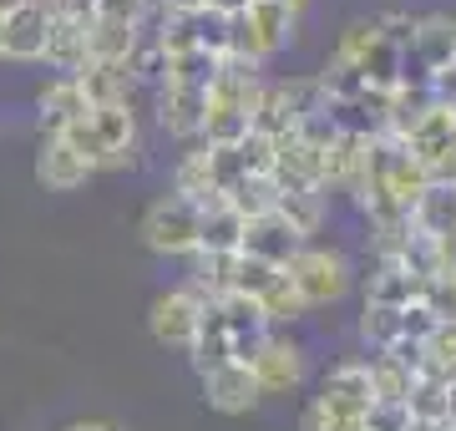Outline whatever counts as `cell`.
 Instances as JSON below:
<instances>
[{
    "mask_svg": "<svg viewBox=\"0 0 456 431\" xmlns=\"http://www.w3.org/2000/svg\"><path fill=\"white\" fill-rule=\"evenodd\" d=\"M254 71L259 67L224 61L218 82L208 86V117H203V133H198V137H208V148H228V142L248 137L254 107H259V92H264V82L254 77Z\"/></svg>",
    "mask_w": 456,
    "mask_h": 431,
    "instance_id": "cell-1",
    "label": "cell"
},
{
    "mask_svg": "<svg viewBox=\"0 0 456 431\" xmlns=\"http://www.w3.org/2000/svg\"><path fill=\"white\" fill-rule=\"evenodd\" d=\"M61 142L77 152L92 173H97V167H122L132 158V148H137V117H132L127 102H122V107H92L77 127H66Z\"/></svg>",
    "mask_w": 456,
    "mask_h": 431,
    "instance_id": "cell-2",
    "label": "cell"
},
{
    "mask_svg": "<svg viewBox=\"0 0 456 431\" xmlns=\"http://www.w3.org/2000/svg\"><path fill=\"white\" fill-rule=\"evenodd\" d=\"M294 26H299V11L279 5V0H248L244 16L228 20V61L259 67V61H269L274 51L289 46Z\"/></svg>",
    "mask_w": 456,
    "mask_h": 431,
    "instance_id": "cell-3",
    "label": "cell"
},
{
    "mask_svg": "<svg viewBox=\"0 0 456 431\" xmlns=\"http://www.w3.org/2000/svg\"><path fill=\"white\" fill-rule=\"evenodd\" d=\"M456 56V20L452 16H421L411 41L401 46L395 92H431V77L452 67Z\"/></svg>",
    "mask_w": 456,
    "mask_h": 431,
    "instance_id": "cell-4",
    "label": "cell"
},
{
    "mask_svg": "<svg viewBox=\"0 0 456 431\" xmlns=\"http://www.w3.org/2000/svg\"><path fill=\"white\" fill-rule=\"evenodd\" d=\"M335 56L340 61H350V67L365 77V86H375V92H395V71H401V46H395L391 36L380 31L375 20H355L350 31L340 36V46H335Z\"/></svg>",
    "mask_w": 456,
    "mask_h": 431,
    "instance_id": "cell-5",
    "label": "cell"
},
{
    "mask_svg": "<svg viewBox=\"0 0 456 431\" xmlns=\"http://www.w3.org/2000/svg\"><path fill=\"white\" fill-rule=\"evenodd\" d=\"M284 274H289L294 295L305 299V310H320V305H330V299H340L345 289H350V264H345V254H335V249H310V244H305V249L284 264Z\"/></svg>",
    "mask_w": 456,
    "mask_h": 431,
    "instance_id": "cell-6",
    "label": "cell"
},
{
    "mask_svg": "<svg viewBox=\"0 0 456 431\" xmlns=\"http://www.w3.org/2000/svg\"><path fill=\"white\" fill-rule=\"evenodd\" d=\"M401 148L416 158V167H421L431 183L456 178V117H452V107H431V112L401 137Z\"/></svg>",
    "mask_w": 456,
    "mask_h": 431,
    "instance_id": "cell-7",
    "label": "cell"
},
{
    "mask_svg": "<svg viewBox=\"0 0 456 431\" xmlns=\"http://www.w3.org/2000/svg\"><path fill=\"white\" fill-rule=\"evenodd\" d=\"M198 218H203V208L188 199H158L152 208H147L142 218V239L147 249L158 254H198Z\"/></svg>",
    "mask_w": 456,
    "mask_h": 431,
    "instance_id": "cell-8",
    "label": "cell"
},
{
    "mask_svg": "<svg viewBox=\"0 0 456 431\" xmlns=\"http://www.w3.org/2000/svg\"><path fill=\"white\" fill-rule=\"evenodd\" d=\"M269 178L279 183V193H325V152L299 142L294 133L274 137V163H269Z\"/></svg>",
    "mask_w": 456,
    "mask_h": 431,
    "instance_id": "cell-9",
    "label": "cell"
},
{
    "mask_svg": "<svg viewBox=\"0 0 456 431\" xmlns=\"http://www.w3.org/2000/svg\"><path fill=\"white\" fill-rule=\"evenodd\" d=\"M167 56L178 51H208L218 61H228V20L213 11H193V16H167V26L158 31Z\"/></svg>",
    "mask_w": 456,
    "mask_h": 431,
    "instance_id": "cell-10",
    "label": "cell"
},
{
    "mask_svg": "<svg viewBox=\"0 0 456 431\" xmlns=\"http://www.w3.org/2000/svg\"><path fill=\"white\" fill-rule=\"evenodd\" d=\"M198 315H203V295L198 289H167V295L152 299V310H147V325H152V340H163V346H193L198 335Z\"/></svg>",
    "mask_w": 456,
    "mask_h": 431,
    "instance_id": "cell-11",
    "label": "cell"
},
{
    "mask_svg": "<svg viewBox=\"0 0 456 431\" xmlns=\"http://www.w3.org/2000/svg\"><path fill=\"white\" fill-rule=\"evenodd\" d=\"M305 244H310V239H305V233H294L279 214H264V218H248V224H244V244H239V254L284 269L294 254L305 249Z\"/></svg>",
    "mask_w": 456,
    "mask_h": 431,
    "instance_id": "cell-12",
    "label": "cell"
},
{
    "mask_svg": "<svg viewBox=\"0 0 456 431\" xmlns=\"http://www.w3.org/2000/svg\"><path fill=\"white\" fill-rule=\"evenodd\" d=\"M46 36H51V5L26 0L20 11L5 16V56L11 61H46Z\"/></svg>",
    "mask_w": 456,
    "mask_h": 431,
    "instance_id": "cell-13",
    "label": "cell"
},
{
    "mask_svg": "<svg viewBox=\"0 0 456 431\" xmlns=\"http://www.w3.org/2000/svg\"><path fill=\"white\" fill-rule=\"evenodd\" d=\"M203 396H208V406L213 411H224V416H244V411H254L259 406V381H254V370L248 365H239V361H228V365H218V370H208L203 376Z\"/></svg>",
    "mask_w": 456,
    "mask_h": 431,
    "instance_id": "cell-14",
    "label": "cell"
},
{
    "mask_svg": "<svg viewBox=\"0 0 456 431\" xmlns=\"http://www.w3.org/2000/svg\"><path fill=\"white\" fill-rule=\"evenodd\" d=\"M254 370V381H259V396H284V391H294L299 386V376H305V361H299V346L294 340H279V335H269L259 350V361L248 365Z\"/></svg>",
    "mask_w": 456,
    "mask_h": 431,
    "instance_id": "cell-15",
    "label": "cell"
},
{
    "mask_svg": "<svg viewBox=\"0 0 456 431\" xmlns=\"http://www.w3.org/2000/svg\"><path fill=\"white\" fill-rule=\"evenodd\" d=\"M86 112H92V107H86L77 77H56V82H46L41 97H36V117H41V133L46 137H61L66 127H77Z\"/></svg>",
    "mask_w": 456,
    "mask_h": 431,
    "instance_id": "cell-16",
    "label": "cell"
},
{
    "mask_svg": "<svg viewBox=\"0 0 456 431\" xmlns=\"http://www.w3.org/2000/svg\"><path fill=\"white\" fill-rule=\"evenodd\" d=\"M411 229L431 233V239H456V178L426 183L421 199L411 203Z\"/></svg>",
    "mask_w": 456,
    "mask_h": 431,
    "instance_id": "cell-17",
    "label": "cell"
},
{
    "mask_svg": "<svg viewBox=\"0 0 456 431\" xmlns=\"http://www.w3.org/2000/svg\"><path fill=\"white\" fill-rule=\"evenodd\" d=\"M320 401H325L330 411H340L345 421H355L365 416V406H370V376H365V365H335L325 376V386H320Z\"/></svg>",
    "mask_w": 456,
    "mask_h": 431,
    "instance_id": "cell-18",
    "label": "cell"
},
{
    "mask_svg": "<svg viewBox=\"0 0 456 431\" xmlns=\"http://www.w3.org/2000/svg\"><path fill=\"white\" fill-rule=\"evenodd\" d=\"M158 117L173 137H198L203 133V117H208V92L198 86H158Z\"/></svg>",
    "mask_w": 456,
    "mask_h": 431,
    "instance_id": "cell-19",
    "label": "cell"
},
{
    "mask_svg": "<svg viewBox=\"0 0 456 431\" xmlns=\"http://www.w3.org/2000/svg\"><path fill=\"white\" fill-rule=\"evenodd\" d=\"M77 86H82L86 107H122L132 97V71L127 61H86L77 71Z\"/></svg>",
    "mask_w": 456,
    "mask_h": 431,
    "instance_id": "cell-20",
    "label": "cell"
},
{
    "mask_svg": "<svg viewBox=\"0 0 456 431\" xmlns=\"http://www.w3.org/2000/svg\"><path fill=\"white\" fill-rule=\"evenodd\" d=\"M36 178L46 183L51 193H71V188H82V183L92 178V167L66 148L61 137H46L41 152H36Z\"/></svg>",
    "mask_w": 456,
    "mask_h": 431,
    "instance_id": "cell-21",
    "label": "cell"
},
{
    "mask_svg": "<svg viewBox=\"0 0 456 431\" xmlns=\"http://www.w3.org/2000/svg\"><path fill=\"white\" fill-rule=\"evenodd\" d=\"M421 289H426V280H416L411 269H401L395 259H386V264L370 274V284H365V305L406 310V305H421Z\"/></svg>",
    "mask_w": 456,
    "mask_h": 431,
    "instance_id": "cell-22",
    "label": "cell"
},
{
    "mask_svg": "<svg viewBox=\"0 0 456 431\" xmlns=\"http://www.w3.org/2000/svg\"><path fill=\"white\" fill-rule=\"evenodd\" d=\"M244 244V218L233 214L224 199L203 203V218H198V254H239Z\"/></svg>",
    "mask_w": 456,
    "mask_h": 431,
    "instance_id": "cell-23",
    "label": "cell"
},
{
    "mask_svg": "<svg viewBox=\"0 0 456 431\" xmlns=\"http://www.w3.org/2000/svg\"><path fill=\"white\" fill-rule=\"evenodd\" d=\"M46 61L61 77H77L86 67V26L82 20H66V16H51V36H46Z\"/></svg>",
    "mask_w": 456,
    "mask_h": 431,
    "instance_id": "cell-24",
    "label": "cell"
},
{
    "mask_svg": "<svg viewBox=\"0 0 456 431\" xmlns=\"http://www.w3.org/2000/svg\"><path fill=\"white\" fill-rule=\"evenodd\" d=\"M193 370L198 376H208V370H218V365H228L233 355H228V335H224V320H218V305L213 299H203V315H198V335H193Z\"/></svg>",
    "mask_w": 456,
    "mask_h": 431,
    "instance_id": "cell-25",
    "label": "cell"
},
{
    "mask_svg": "<svg viewBox=\"0 0 456 431\" xmlns=\"http://www.w3.org/2000/svg\"><path fill=\"white\" fill-rule=\"evenodd\" d=\"M137 26H122V20H86V61H127L132 46H137Z\"/></svg>",
    "mask_w": 456,
    "mask_h": 431,
    "instance_id": "cell-26",
    "label": "cell"
},
{
    "mask_svg": "<svg viewBox=\"0 0 456 431\" xmlns=\"http://www.w3.org/2000/svg\"><path fill=\"white\" fill-rule=\"evenodd\" d=\"M224 203H228L239 218H244V224H248V218H264V214H274L279 183L269 178V173H248V178H239V183L224 193Z\"/></svg>",
    "mask_w": 456,
    "mask_h": 431,
    "instance_id": "cell-27",
    "label": "cell"
},
{
    "mask_svg": "<svg viewBox=\"0 0 456 431\" xmlns=\"http://www.w3.org/2000/svg\"><path fill=\"white\" fill-rule=\"evenodd\" d=\"M218 71L224 61L208 56V51H178V56H167V82L163 86H198V92H208L218 82Z\"/></svg>",
    "mask_w": 456,
    "mask_h": 431,
    "instance_id": "cell-28",
    "label": "cell"
},
{
    "mask_svg": "<svg viewBox=\"0 0 456 431\" xmlns=\"http://www.w3.org/2000/svg\"><path fill=\"white\" fill-rule=\"evenodd\" d=\"M274 214L284 218L294 233H305V239H310V233L320 229V218H325V193H320V188H314V193H279Z\"/></svg>",
    "mask_w": 456,
    "mask_h": 431,
    "instance_id": "cell-29",
    "label": "cell"
},
{
    "mask_svg": "<svg viewBox=\"0 0 456 431\" xmlns=\"http://www.w3.org/2000/svg\"><path fill=\"white\" fill-rule=\"evenodd\" d=\"M365 376H370V396H375V401H406L411 381H416V376H411V370L395 361V355H370Z\"/></svg>",
    "mask_w": 456,
    "mask_h": 431,
    "instance_id": "cell-30",
    "label": "cell"
},
{
    "mask_svg": "<svg viewBox=\"0 0 456 431\" xmlns=\"http://www.w3.org/2000/svg\"><path fill=\"white\" fill-rule=\"evenodd\" d=\"M360 340L380 355V350H391L401 340V310H380V305H365V315H360Z\"/></svg>",
    "mask_w": 456,
    "mask_h": 431,
    "instance_id": "cell-31",
    "label": "cell"
},
{
    "mask_svg": "<svg viewBox=\"0 0 456 431\" xmlns=\"http://www.w3.org/2000/svg\"><path fill=\"white\" fill-rule=\"evenodd\" d=\"M259 310H264V320H269V325H274V320H299V315H305V299L294 295V284H289V274H284V269H279L274 284L259 295Z\"/></svg>",
    "mask_w": 456,
    "mask_h": 431,
    "instance_id": "cell-32",
    "label": "cell"
},
{
    "mask_svg": "<svg viewBox=\"0 0 456 431\" xmlns=\"http://www.w3.org/2000/svg\"><path fill=\"white\" fill-rule=\"evenodd\" d=\"M279 269L274 264H264V259H248V254H233V289L228 295H248V299H259L269 284H274Z\"/></svg>",
    "mask_w": 456,
    "mask_h": 431,
    "instance_id": "cell-33",
    "label": "cell"
},
{
    "mask_svg": "<svg viewBox=\"0 0 456 431\" xmlns=\"http://www.w3.org/2000/svg\"><path fill=\"white\" fill-rule=\"evenodd\" d=\"M360 431H416L406 401H370L360 416Z\"/></svg>",
    "mask_w": 456,
    "mask_h": 431,
    "instance_id": "cell-34",
    "label": "cell"
},
{
    "mask_svg": "<svg viewBox=\"0 0 456 431\" xmlns=\"http://www.w3.org/2000/svg\"><path fill=\"white\" fill-rule=\"evenodd\" d=\"M299 431H360L355 421H345L340 411H330L325 401L314 396L310 406H305V416H299Z\"/></svg>",
    "mask_w": 456,
    "mask_h": 431,
    "instance_id": "cell-35",
    "label": "cell"
},
{
    "mask_svg": "<svg viewBox=\"0 0 456 431\" xmlns=\"http://www.w3.org/2000/svg\"><path fill=\"white\" fill-rule=\"evenodd\" d=\"M97 16L102 20H122V26H137V31H142L147 0H97ZM97 16H92V20H97Z\"/></svg>",
    "mask_w": 456,
    "mask_h": 431,
    "instance_id": "cell-36",
    "label": "cell"
},
{
    "mask_svg": "<svg viewBox=\"0 0 456 431\" xmlns=\"http://www.w3.org/2000/svg\"><path fill=\"white\" fill-rule=\"evenodd\" d=\"M426 350H431L436 361L456 365V320H441V325H436V335L426 340Z\"/></svg>",
    "mask_w": 456,
    "mask_h": 431,
    "instance_id": "cell-37",
    "label": "cell"
},
{
    "mask_svg": "<svg viewBox=\"0 0 456 431\" xmlns=\"http://www.w3.org/2000/svg\"><path fill=\"white\" fill-rule=\"evenodd\" d=\"M46 5H51V16L82 20V26H86L92 16H97V0H46Z\"/></svg>",
    "mask_w": 456,
    "mask_h": 431,
    "instance_id": "cell-38",
    "label": "cell"
},
{
    "mask_svg": "<svg viewBox=\"0 0 456 431\" xmlns=\"http://www.w3.org/2000/svg\"><path fill=\"white\" fill-rule=\"evenodd\" d=\"M203 11H213V16L233 20V16H244V11H248V0H203Z\"/></svg>",
    "mask_w": 456,
    "mask_h": 431,
    "instance_id": "cell-39",
    "label": "cell"
},
{
    "mask_svg": "<svg viewBox=\"0 0 456 431\" xmlns=\"http://www.w3.org/2000/svg\"><path fill=\"white\" fill-rule=\"evenodd\" d=\"M71 431H122V427H112V421H77Z\"/></svg>",
    "mask_w": 456,
    "mask_h": 431,
    "instance_id": "cell-40",
    "label": "cell"
},
{
    "mask_svg": "<svg viewBox=\"0 0 456 431\" xmlns=\"http://www.w3.org/2000/svg\"><path fill=\"white\" fill-rule=\"evenodd\" d=\"M26 0H0V16H11V11H20Z\"/></svg>",
    "mask_w": 456,
    "mask_h": 431,
    "instance_id": "cell-41",
    "label": "cell"
},
{
    "mask_svg": "<svg viewBox=\"0 0 456 431\" xmlns=\"http://www.w3.org/2000/svg\"><path fill=\"white\" fill-rule=\"evenodd\" d=\"M279 5H289V11H305V0H279Z\"/></svg>",
    "mask_w": 456,
    "mask_h": 431,
    "instance_id": "cell-42",
    "label": "cell"
},
{
    "mask_svg": "<svg viewBox=\"0 0 456 431\" xmlns=\"http://www.w3.org/2000/svg\"><path fill=\"white\" fill-rule=\"evenodd\" d=\"M0 56H5V16H0Z\"/></svg>",
    "mask_w": 456,
    "mask_h": 431,
    "instance_id": "cell-43",
    "label": "cell"
},
{
    "mask_svg": "<svg viewBox=\"0 0 456 431\" xmlns=\"http://www.w3.org/2000/svg\"><path fill=\"white\" fill-rule=\"evenodd\" d=\"M452 71H456V56H452Z\"/></svg>",
    "mask_w": 456,
    "mask_h": 431,
    "instance_id": "cell-44",
    "label": "cell"
},
{
    "mask_svg": "<svg viewBox=\"0 0 456 431\" xmlns=\"http://www.w3.org/2000/svg\"><path fill=\"white\" fill-rule=\"evenodd\" d=\"M452 280H456V269H452Z\"/></svg>",
    "mask_w": 456,
    "mask_h": 431,
    "instance_id": "cell-45",
    "label": "cell"
},
{
    "mask_svg": "<svg viewBox=\"0 0 456 431\" xmlns=\"http://www.w3.org/2000/svg\"><path fill=\"white\" fill-rule=\"evenodd\" d=\"M416 431H426V427H416Z\"/></svg>",
    "mask_w": 456,
    "mask_h": 431,
    "instance_id": "cell-46",
    "label": "cell"
},
{
    "mask_svg": "<svg viewBox=\"0 0 456 431\" xmlns=\"http://www.w3.org/2000/svg\"><path fill=\"white\" fill-rule=\"evenodd\" d=\"M452 117H456V107H452Z\"/></svg>",
    "mask_w": 456,
    "mask_h": 431,
    "instance_id": "cell-47",
    "label": "cell"
}]
</instances>
